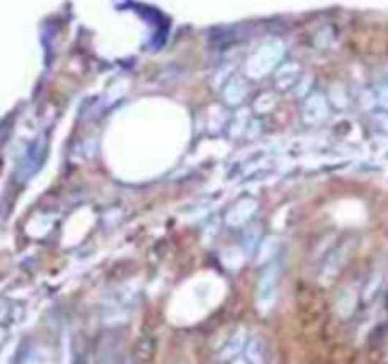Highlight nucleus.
<instances>
[{
    "instance_id": "f257e3e1",
    "label": "nucleus",
    "mask_w": 388,
    "mask_h": 364,
    "mask_svg": "<svg viewBox=\"0 0 388 364\" xmlns=\"http://www.w3.org/2000/svg\"><path fill=\"white\" fill-rule=\"evenodd\" d=\"M377 124H379V127H381L382 131H387L388 133V113H382L377 116Z\"/></svg>"
}]
</instances>
